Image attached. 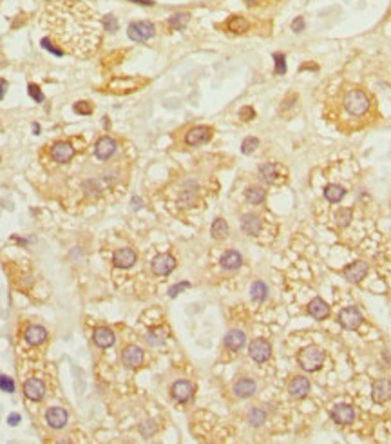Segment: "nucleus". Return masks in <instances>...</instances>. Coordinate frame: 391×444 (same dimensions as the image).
<instances>
[{
	"instance_id": "f03ea898",
	"label": "nucleus",
	"mask_w": 391,
	"mask_h": 444,
	"mask_svg": "<svg viewBox=\"0 0 391 444\" xmlns=\"http://www.w3.org/2000/svg\"><path fill=\"white\" fill-rule=\"evenodd\" d=\"M371 100L369 96L358 87H350L339 98V111L344 113V116L352 120H360L369 113Z\"/></svg>"
},
{
	"instance_id": "7c9ffc66",
	"label": "nucleus",
	"mask_w": 391,
	"mask_h": 444,
	"mask_svg": "<svg viewBox=\"0 0 391 444\" xmlns=\"http://www.w3.org/2000/svg\"><path fill=\"white\" fill-rule=\"evenodd\" d=\"M245 198L246 202L250 203V205H259V203L264 202V198H266V191H264L263 187H248L245 192Z\"/></svg>"
},
{
	"instance_id": "c85d7f7f",
	"label": "nucleus",
	"mask_w": 391,
	"mask_h": 444,
	"mask_svg": "<svg viewBox=\"0 0 391 444\" xmlns=\"http://www.w3.org/2000/svg\"><path fill=\"white\" fill-rule=\"evenodd\" d=\"M219 263H221V267H223L225 270H235L243 265V258H241V254L237 252V250H227V252L221 256Z\"/></svg>"
},
{
	"instance_id": "e433bc0d",
	"label": "nucleus",
	"mask_w": 391,
	"mask_h": 444,
	"mask_svg": "<svg viewBox=\"0 0 391 444\" xmlns=\"http://www.w3.org/2000/svg\"><path fill=\"white\" fill-rule=\"evenodd\" d=\"M266 421V413H264L261 408H252L250 411H248V422H250L252 426L257 428V426H261L263 422Z\"/></svg>"
},
{
	"instance_id": "aec40b11",
	"label": "nucleus",
	"mask_w": 391,
	"mask_h": 444,
	"mask_svg": "<svg viewBox=\"0 0 391 444\" xmlns=\"http://www.w3.org/2000/svg\"><path fill=\"white\" fill-rule=\"evenodd\" d=\"M170 394H172V397L178 401V403H187V401L192 397V394H194V386H192L189 381H178L172 384Z\"/></svg>"
},
{
	"instance_id": "39448f33",
	"label": "nucleus",
	"mask_w": 391,
	"mask_h": 444,
	"mask_svg": "<svg viewBox=\"0 0 391 444\" xmlns=\"http://www.w3.org/2000/svg\"><path fill=\"white\" fill-rule=\"evenodd\" d=\"M210 138H212V129L210 127H207V125H196V127L187 131L185 143L189 147H197L201 145V143H207Z\"/></svg>"
},
{
	"instance_id": "603ef678",
	"label": "nucleus",
	"mask_w": 391,
	"mask_h": 444,
	"mask_svg": "<svg viewBox=\"0 0 391 444\" xmlns=\"http://www.w3.org/2000/svg\"><path fill=\"white\" fill-rule=\"evenodd\" d=\"M18 421H20V415H18V413L9 415V424H18Z\"/></svg>"
},
{
	"instance_id": "72a5a7b5",
	"label": "nucleus",
	"mask_w": 391,
	"mask_h": 444,
	"mask_svg": "<svg viewBox=\"0 0 391 444\" xmlns=\"http://www.w3.org/2000/svg\"><path fill=\"white\" fill-rule=\"evenodd\" d=\"M189 18H190L189 13H176V15H172V17L167 20V26L170 29H174V31H181V29H185V26L189 24Z\"/></svg>"
},
{
	"instance_id": "dca6fc26",
	"label": "nucleus",
	"mask_w": 391,
	"mask_h": 444,
	"mask_svg": "<svg viewBox=\"0 0 391 444\" xmlns=\"http://www.w3.org/2000/svg\"><path fill=\"white\" fill-rule=\"evenodd\" d=\"M45 421L49 422L51 428L60 430L67 422V411L64 410V408H60V406H51L49 410L45 411Z\"/></svg>"
},
{
	"instance_id": "6ab92c4d",
	"label": "nucleus",
	"mask_w": 391,
	"mask_h": 444,
	"mask_svg": "<svg viewBox=\"0 0 391 444\" xmlns=\"http://www.w3.org/2000/svg\"><path fill=\"white\" fill-rule=\"evenodd\" d=\"M331 419L337 422V424H350L355 419V410H353L350 405H337L333 406L331 410Z\"/></svg>"
},
{
	"instance_id": "ea45409f",
	"label": "nucleus",
	"mask_w": 391,
	"mask_h": 444,
	"mask_svg": "<svg viewBox=\"0 0 391 444\" xmlns=\"http://www.w3.org/2000/svg\"><path fill=\"white\" fill-rule=\"evenodd\" d=\"M140 432L143 437H152L154 433H156V424L154 421H143L140 424Z\"/></svg>"
},
{
	"instance_id": "473e14b6",
	"label": "nucleus",
	"mask_w": 391,
	"mask_h": 444,
	"mask_svg": "<svg viewBox=\"0 0 391 444\" xmlns=\"http://www.w3.org/2000/svg\"><path fill=\"white\" fill-rule=\"evenodd\" d=\"M250 298L256 301V303H263L264 299L268 298V287L264 285L263 281H256L252 283L250 287Z\"/></svg>"
},
{
	"instance_id": "393cba45",
	"label": "nucleus",
	"mask_w": 391,
	"mask_h": 444,
	"mask_svg": "<svg viewBox=\"0 0 391 444\" xmlns=\"http://www.w3.org/2000/svg\"><path fill=\"white\" fill-rule=\"evenodd\" d=\"M93 339H95L96 346H100V348H109V346H112L114 341H116V338H114V332L109 330V328H105V326L96 328Z\"/></svg>"
},
{
	"instance_id": "a878e982",
	"label": "nucleus",
	"mask_w": 391,
	"mask_h": 444,
	"mask_svg": "<svg viewBox=\"0 0 391 444\" xmlns=\"http://www.w3.org/2000/svg\"><path fill=\"white\" fill-rule=\"evenodd\" d=\"M290 395L293 399H302V397H306V394L310 392V381H308L306 377H295L293 381L290 382Z\"/></svg>"
},
{
	"instance_id": "a211bd4d",
	"label": "nucleus",
	"mask_w": 391,
	"mask_h": 444,
	"mask_svg": "<svg viewBox=\"0 0 391 444\" xmlns=\"http://www.w3.org/2000/svg\"><path fill=\"white\" fill-rule=\"evenodd\" d=\"M122 361L123 365L129 366V368H136V366H140L143 363V350L140 346H127V348H123L122 352Z\"/></svg>"
},
{
	"instance_id": "2eb2a0df",
	"label": "nucleus",
	"mask_w": 391,
	"mask_h": 444,
	"mask_svg": "<svg viewBox=\"0 0 391 444\" xmlns=\"http://www.w3.org/2000/svg\"><path fill=\"white\" fill-rule=\"evenodd\" d=\"M371 397H373L375 403H386V401L391 399V381L388 379H379L377 382H373V388H371Z\"/></svg>"
},
{
	"instance_id": "f257e3e1",
	"label": "nucleus",
	"mask_w": 391,
	"mask_h": 444,
	"mask_svg": "<svg viewBox=\"0 0 391 444\" xmlns=\"http://www.w3.org/2000/svg\"><path fill=\"white\" fill-rule=\"evenodd\" d=\"M45 29L42 47L56 57L74 55L87 58L95 55L101 42V22L96 13L80 0H49L38 18Z\"/></svg>"
},
{
	"instance_id": "b1692460",
	"label": "nucleus",
	"mask_w": 391,
	"mask_h": 444,
	"mask_svg": "<svg viewBox=\"0 0 391 444\" xmlns=\"http://www.w3.org/2000/svg\"><path fill=\"white\" fill-rule=\"evenodd\" d=\"M306 310H308V314L312 315V317H315V319H319V321L326 319V317L330 315V307H328V305H326V301H324V299H321V298L312 299V301L308 303V308Z\"/></svg>"
},
{
	"instance_id": "9b49d317",
	"label": "nucleus",
	"mask_w": 391,
	"mask_h": 444,
	"mask_svg": "<svg viewBox=\"0 0 391 444\" xmlns=\"http://www.w3.org/2000/svg\"><path fill=\"white\" fill-rule=\"evenodd\" d=\"M24 394H26V397H28L29 401L38 403V401L44 399V395H45L44 382L40 381V379H28V381L24 382Z\"/></svg>"
},
{
	"instance_id": "ddd939ff",
	"label": "nucleus",
	"mask_w": 391,
	"mask_h": 444,
	"mask_svg": "<svg viewBox=\"0 0 391 444\" xmlns=\"http://www.w3.org/2000/svg\"><path fill=\"white\" fill-rule=\"evenodd\" d=\"M263 229V221L256 214H243L241 216V231L248 236H257Z\"/></svg>"
},
{
	"instance_id": "79ce46f5",
	"label": "nucleus",
	"mask_w": 391,
	"mask_h": 444,
	"mask_svg": "<svg viewBox=\"0 0 391 444\" xmlns=\"http://www.w3.org/2000/svg\"><path fill=\"white\" fill-rule=\"evenodd\" d=\"M28 93H29V96H31V98L36 102V103H42V102H44V93L40 91V87L36 84H29Z\"/></svg>"
},
{
	"instance_id": "1a4fd4ad",
	"label": "nucleus",
	"mask_w": 391,
	"mask_h": 444,
	"mask_svg": "<svg viewBox=\"0 0 391 444\" xmlns=\"http://www.w3.org/2000/svg\"><path fill=\"white\" fill-rule=\"evenodd\" d=\"M74 147L69 141H56L51 145V156L55 158L58 163H67L74 156Z\"/></svg>"
},
{
	"instance_id": "7ed1b4c3",
	"label": "nucleus",
	"mask_w": 391,
	"mask_h": 444,
	"mask_svg": "<svg viewBox=\"0 0 391 444\" xmlns=\"http://www.w3.org/2000/svg\"><path fill=\"white\" fill-rule=\"evenodd\" d=\"M297 361L302 370L317 372L324 363V352L319 346H308L297 354Z\"/></svg>"
},
{
	"instance_id": "864d4df0",
	"label": "nucleus",
	"mask_w": 391,
	"mask_h": 444,
	"mask_svg": "<svg viewBox=\"0 0 391 444\" xmlns=\"http://www.w3.org/2000/svg\"><path fill=\"white\" fill-rule=\"evenodd\" d=\"M132 205H134V208H140L141 207V200H140V198H132Z\"/></svg>"
},
{
	"instance_id": "3c124183",
	"label": "nucleus",
	"mask_w": 391,
	"mask_h": 444,
	"mask_svg": "<svg viewBox=\"0 0 391 444\" xmlns=\"http://www.w3.org/2000/svg\"><path fill=\"white\" fill-rule=\"evenodd\" d=\"M130 2L140 4V6H154V2H152V0H130Z\"/></svg>"
},
{
	"instance_id": "a19ab883",
	"label": "nucleus",
	"mask_w": 391,
	"mask_h": 444,
	"mask_svg": "<svg viewBox=\"0 0 391 444\" xmlns=\"http://www.w3.org/2000/svg\"><path fill=\"white\" fill-rule=\"evenodd\" d=\"M101 26H103V29H105V31H116L118 29V20H116V17H114V15H105V17H103V20H101Z\"/></svg>"
},
{
	"instance_id": "49530a36",
	"label": "nucleus",
	"mask_w": 391,
	"mask_h": 444,
	"mask_svg": "<svg viewBox=\"0 0 391 444\" xmlns=\"http://www.w3.org/2000/svg\"><path fill=\"white\" fill-rule=\"evenodd\" d=\"M189 287H190V283H189V281L178 283V285H174V287L170 288V290H168V296H170V298H176V296H178V294L181 292V290H185V288H189Z\"/></svg>"
},
{
	"instance_id": "5701e85b",
	"label": "nucleus",
	"mask_w": 391,
	"mask_h": 444,
	"mask_svg": "<svg viewBox=\"0 0 391 444\" xmlns=\"http://www.w3.org/2000/svg\"><path fill=\"white\" fill-rule=\"evenodd\" d=\"M24 338L28 341L29 344H33V346H38V344L45 343V339H47V330H45L44 326L40 325H31L26 328V334H24Z\"/></svg>"
},
{
	"instance_id": "6e6552de",
	"label": "nucleus",
	"mask_w": 391,
	"mask_h": 444,
	"mask_svg": "<svg viewBox=\"0 0 391 444\" xmlns=\"http://www.w3.org/2000/svg\"><path fill=\"white\" fill-rule=\"evenodd\" d=\"M151 269L156 275H167L176 269V259L170 254H160L152 259Z\"/></svg>"
},
{
	"instance_id": "c03bdc74",
	"label": "nucleus",
	"mask_w": 391,
	"mask_h": 444,
	"mask_svg": "<svg viewBox=\"0 0 391 444\" xmlns=\"http://www.w3.org/2000/svg\"><path fill=\"white\" fill-rule=\"evenodd\" d=\"M0 390H4L7 394H13V392H15V382H13L11 377L0 376Z\"/></svg>"
},
{
	"instance_id": "423d86ee",
	"label": "nucleus",
	"mask_w": 391,
	"mask_h": 444,
	"mask_svg": "<svg viewBox=\"0 0 391 444\" xmlns=\"http://www.w3.org/2000/svg\"><path fill=\"white\" fill-rule=\"evenodd\" d=\"M339 323H341L342 328H346V330H355L360 326L362 323V314H360V310L355 308V307H350V308H344L341 310V314H339Z\"/></svg>"
},
{
	"instance_id": "37998d69",
	"label": "nucleus",
	"mask_w": 391,
	"mask_h": 444,
	"mask_svg": "<svg viewBox=\"0 0 391 444\" xmlns=\"http://www.w3.org/2000/svg\"><path fill=\"white\" fill-rule=\"evenodd\" d=\"M248 7H268L272 4H277L281 0H243Z\"/></svg>"
},
{
	"instance_id": "f8f14e48",
	"label": "nucleus",
	"mask_w": 391,
	"mask_h": 444,
	"mask_svg": "<svg viewBox=\"0 0 391 444\" xmlns=\"http://www.w3.org/2000/svg\"><path fill=\"white\" fill-rule=\"evenodd\" d=\"M342 274L350 283H360L364 279V275L368 274V263L364 261H355V263L348 265L346 269L342 270Z\"/></svg>"
},
{
	"instance_id": "f3484780",
	"label": "nucleus",
	"mask_w": 391,
	"mask_h": 444,
	"mask_svg": "<svg viewBox=\"0 0 391 444\" xmlns=\"http://www.w3.org/2000/svg\"><path fill=\"white\" fill-rule=\"evenodd\" d=\"M136 258H138V256H136V252L132 248H120V250L114 252L112 261H114V267H116V269H130V267L136 263Z\"/></svg>"
},
{
	"instance_id": "09e8293b",
	"label": "nucleus",
	"mask_w": 391,
	"mask_h": 444,
	"mask_svg": "<svg viewBox=\"0 0 391 444\" xmlns=\"http://www.w3.org/2000/svg\"><path fill=\"white\" fill-rule=\"evenodd\" d=\"M292 31H293V33H301V31H304V18L297 17L295 20L292 22Z\"/></svg>"
},
{
	"instance_id": "c756f323",
	"label": "nucleus",
	"mask_w": 391,
	"mask_h": 444,
	"mask_svg": "<svg viewBox=\"0 0 391 444\" xmlns=\"http://www.w3.org/2000/svg\"><path fill=\"white\" fill-rule=\"evenodd\" d=\"M323 194L330 203H339L342 202V198L346 196V189L342 185H339V183H330V185L324 187Z\"/></svg>"
},
{
	"instance_id": "a18cd8bd",
	"label": "nucleus",
	"mask_w": 391,
	"mask_h": 444,
	"mask_svg": "<svg viewBox=\"0 0 391 444\" xmlns=\"http://www.w3.org/2000/svg\"><path fill=\"white\" fill-rule=\"evenodd\" d=\"M74 111L78 114H91L93 113V105L89 102H76L74 103Z\"/></svg>"
},
{
	"instance_id": "2f4dec72",
	"label": "nucleus",
	"mask_w": 391,
	"mask_h": 444,
	"mask_svg": "<svg viewBox=\"0 0 391 444\" xmlns=\"http://www.w3.org/2000/svg\"><path fill=\"white\" fill-rule=\"evenodd\" d=\"M210 232H212L214 239H219V241H223V239H227V238H228V223H227L223 218H218L212 223V229H210Z\"/></svg>"
},
{
	"instance_id": "f704fd0d",
	"label": "nucleus",
	"mask_w": 391,
	"mask_h": 444,
	"mask_svg": "<svg viewBox=\"0 0 391 444\" xmlns=\"http://www.w3.org/2000/svg\"><path fill=\"white\" fill-rule=\"evenodd\" d=\"M165 338H167V332L163 330V328H152V330H149V334L145 336L147 343L152 344V346H160V344L165 341Z\"/></svg>"
},
{
	"instance_id": "5fc2aeb1",
	"label": "nucleus",
	"mask_w": 391,
	"mask_h": 444,
	"mask_svg": "<svg viewBox=\"0 0 391 444\" xmlns=\"http://www.w3.org/2000/svg\"><path fill=\"white\" fill-rule=\"evenodd\" d=\"M33 131H34V133H36V135H38V131H40L38 124H33Z\"/></svg>"
},
{
	"instance_id": "de8ad7c7",
	"label": "nucleus",
	"mask_w": 391,
	"mask_h": 444,
	"mask_svg": "<svg viewBox=\"0 0 391 444\" xmlns=\"http://www.w3.org/2000/svg\"><path fill=\"white\" fill-rule=\"evenodd\" d=\"M239 116L241 120H245V122H248V120H254L256 118V111L252 109V107H243L239 111Z\"/></svg>"
},
{
	"instance_id": "8fccbe9b",
	"label": "nucleus",
	"mask_w": 391,
	"mask_h": 444,
	"mask_svg": "<svg viewBox=\"0 0 391 444\" xmlns=\"http://www.w3.org/2000/svg\"><path fill=\"white\" fill-rule=\"evenodd\" d=\"M6 91H7V82L4 78H0V100L4 98V95H6Z\"/></svg>"
},
{
	"instance_id": "4be33fe9",
	"label": "nucleus",
	"mask_w": 391,
	"mask_h": 444,
	"mask_svg": "<svg viewBox=\"0 0 391 444\" xmlns=\"http://www.w3.org/2000/svg\"><path fill=\"white\" fill-rule=\"evenodd\" d=\"M257 172H259V178H261L264 183L274 185V183L279 181V165H275V163H270V162L261 163L259 169H257Z\"/></svg>"
},
{
	"instance_id": "9d476101",
	"label": "nucleus",
	"mask_w": 391,
	"mask_h": 444,
	"mask_svg": "<svg viewBox=\"0 0 391 444\" xmlns=\"http://www.w3.org/2000/svg\"><path fill=\"white\" fill-rule=\"evenodd\" d=\"M223 28L232 34H245L250 31V20L243 15H234L223 24Z\"/></svg>"
},
{
	"instance_id": "4468645a",
	"label": "nucleus",
	"mask_w": 391,
	"mask_h": 444,
	"mask_svg": "<svg viewBox=\"0 0 391 444\" xmlns=\"http://www.w3.org/2000/svg\"><path fill=\"white\" fill-rule=\"evenodd\" d=\"M114 151H116V141L112 140V138H109V136H103V138H100V140L96 141L95 154L98 160H101V162L109 160V158L114 154Z\"/></svg>"
},
{
	"instance_id": "4c0bfd02",
	"label": "nucleus",
	"mask_w": 391,
	"mask_h": 444,
	"mask_svg": "<svg viewBox=\"0 0 391 444\" xmlns=\"http://www.w3.org/2000/svg\"><path fill=\"white\" fill-rule=\"evenodd\" d=\"M259 147V140L257 138H254V136H248L246 140H243V143H241V152L243 154H250V152H254Z\"/></svg>"
},
{
	"instance_id": "0eeeda50",
	"label": "nucleus",
	"mask_w": 391,
	"mask_h": 444,
	"mask_svg": "<svg viewBox=\"0 0 391 444\" xmlns=\"http://www.w3.org/2000/svg\"><path fill=\"white\" fill-rule=\"evenodd\" d=\"M248 354L256 363H264V361L270 359L272 355V346H270L268 341L264 339H256L250 343V348H248Z\"/></svg>"
},
{
	"instance_id": "bb28decb",
	"label": "nucleus",
	"mask_w": 391,
	"mask_h": 444,
	"mask_svg": "<svg viewBox=\"0 0 391 444\" xmlns=\"http://www.w3.org/2000/svg\"><path fill=\"white\" fill-rule=\"evenodd\" d=\"M246 343V336L241 330H230L227 336H225V346L232 352H237L245 346Z\"/></svg>"
},
{
	"instance_id": "cd10ccee",
	"label": "nucleus",
	"mask_w": 391,
	"mask_h": 444,
	"mask_svg": "<svg viewBox=\"0 0 391 444\" xmlns=\"http://www.w3.org/2000/svg\"><path fill=\"white\" fill-rule=\"evenodd\" d=\"M234 394L241 399H246V397H252L256 394V382L248 379V377H243L234 384Z\"/></svg>"
},
{
	"instance_id": "58836bf2",
	"label": "nucleus",
	"mask_w": 391,
	"mask_h": 444,
	"mask_svg": "<svg viewBox=\"0 0 391 444\" xmlns=\"http://www.w3.org/2000/svg\"><path fill=\"white\" fill-rule=\"evenodd\" d=\"M275 74H285L286 73V57L283 53H275Z\"/></svg>"
},
{
	"instance_id": "20e7f679",
	"label": "nucleus",
	"mask_w": 391,
	"mask_h": 444,
	"mask_svg": "<svg viewBox=\"0 0 391 444\" xmlns=\"http://www.w3.org/2000/svg\"><path fill=\"white\" fill-rule=\"evenodd\" d=\"M127 34L130 40L134 42H145V40L152 38L156 34V26L147 20H140V22H132L127 28Z\"/></svg>"
},
{
	"instance_id": "412c9836",
	"label": "nucleus",
	"mask_w": 391,
	"mask_h": 444,
	"mask_svg": "<svg viewBox=\"0 0 391 444\" xmlns=\"http://www.w3.org/2000/svg\"><path fill=\"white\" fill-rule=\"evenodd\" d=\"M143 84L141 80L136 78H114L109 84V89L112 93H130V91H136L140 85Z\"/></svg>"
},
{
	"instance_id": "c9c22d12",
	"label": "nucleus",
	"mask_w": 391,
	"mask_h": 444,
	"mask_svg": "<svg viewBox=\"0 0 391 444\" xmlns=\"http://www.w3.org/2000/svg\"><path fill=\"white\" fill-rule=\"evenodd\" d=\"M352 218H353L352 208H339L335 212V223L341 227V229L350 225V223H352Z\"/></svg>"
}]
</instances>
